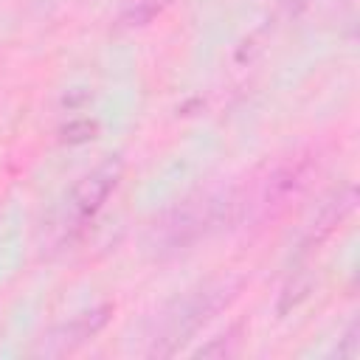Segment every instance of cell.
<instances>
[{"mask_svg":"<svg viewBox=\"0 0 360 360\" xmlns=\"http://www.w3.org/2000/svg\"><path fill=\"white\" fill-rule=\"evenodd\" d=\"M233 290H236L233 284L219 281V284H205L202 290H194L191 295L180 298L160 321V332L152 343V354H174L211 315H217L233 298Z\"/></svg>","mask_w":360,"mask_h":360,"instance_id":"obj_1","label":"cell"},{"mask_svg":"<svg viewBox=\"0 0 360 360\" xmlns=\"http://www.w3.org/2000/svg\"><path fill=\"white\" fill-rule=\"evenodd\" d=\"M124 174V160L118 155H110L107 160H101L96 169H90L76 188L70 191L68 202H65V219H62V231L65 236L82 231L107 202V197L115 191L118 180Z\"/></svg>","mask_w":360,"mask_h":360,"instance_id":"obj_2","label":"cell"},{"mask_svg":"<svg viewBox=\"0 0 360 360\" xmlns=\"http://www.w3.org/2000/svg\"><path fill=\"white\" fill-rule=\"evenodd\" d=\"M222 214V202L202 197V200H186L174 211H169L155 225V245L158 253H177L197 242L211 225H217Z\"/></svg>","mask_w":360,"mask_h":360,"instance_id":"obj_3","label":"cell"},{"mask_svg":"<svg viewBox=\"0 0 360 360\" xmlns=\"http://www.w3.org/2000/svg\"><path fill=\"white\" fill-rule=\"evenodd\" d=\"M309 177V160H287L281 163L264 183L259 194V211L262 217H273L278 208H284L292 197H298Z\"/></svg>","mask_w":360,"mask_h":360,"instance_id":"obj_4","label":"cell"},{"mask_svg":"<svg viewBox=\"0 0 360 360\" xmlns=\"http://www.w3.org/2000/svg\"><path fill=\"white\" fill-rule=\"evenodd\" d=\"M352 205H354V188H352V186H346L343 191H335V194L318 208V217L312 219L307 245H318V242H323V239L343 222V217L352 211Z\"/></svg>","mask_w":360,"mask_h":360,"instance_id":"obj_5","label":"cell"},{"mask_svg":"<svg viewBox=\"0 0 360 360\" xmlns=\"http://www.w3.org/2000/svg\"><path fill=\"white\" fill-rule=\"evenodd\" d=\"M110 312H112V307H98V309H90V312H84V315H79L76 321H70L65 329H62V338H53L56 343H59V349L56 352H65V349H73L76 343H84L87 338H93L104 323H107V318H110Z\"/></svg>","mask_w":360,"mask_h":360,"instance_id":"obj_6","label":"cell"},{"mask_svg":"<svg viewBox=\"0 0 360 360\" xmlns=\"http://www.w3.org/2000/svg\"><path fill=\"white\" fill-rule=\"evenodd\" d=\"M166 3H169V0H127V6H124V11H121V25H129V28L146 25L155 14L163 11Z\"/></svg>","mask_w":360,"mask_h":360,"instance_id":"obj_7","label":"cell"},{"mask_svg":"<svg viewBox=\"0 0 360 360\" xmlns=\"http://www.w3.org/2000/svg\"><path fill=\"white\" fill-rule=\"evenodd\" d=\"M284 3H287V8H290V11H298V8H301V6H307L309 0H284Z\"/></svg>","mask_w":360,"mask_h":360,"instance_id":"obj_8","label":"cell"}]
</instances>
